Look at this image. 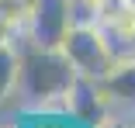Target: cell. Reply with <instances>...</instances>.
<instances>
[{
	"instance_id": "cell-1",
	"label": "cell",
	"mask_w": 135,
	"mask_h": 128,
	"mask_svg": "<svg viewBox=\"0 0 135 128\" xmlns=\"http://www.w3.org/2000/svg\"><path fill=\"white\" fill-rule=\"evenodd\" d=\"M17 48H21V73H17V97L28 100V104H62L73 80H76V66L69 62V56L62 48H45L35 45L28 38V31L14 35Z\"/></svg>"
},
{
	"instance_id": "cell-2",
	"label": "cell",
	"mask_w": 135,
	"mask_h": 128,
	"mask_svg": "<svg viewBox=\"0 0 135 128\" xmlns=\"http://www.w3.org/2000/svg\"><path fill=\"white\" fill-rule=\"evenodd\" d=\"M59 48L69 56V62L76 66V73L90 76V80H104V76L118 66L111 45H107V38H104V31L97 28V24H73Z\"/></svg>"
},
{
	"instance_id": "cell-3",
	"label": "cell",
	"mask_w": 135,
	"mask_h": 128,
	"mask_svg": "<svg viewBox=\"0 0 135 128\" xmlns=\"http://www.w3.org/2000/svg\"><path fill=\"white\" fill-rule=\"evenodd\" d=\"M73 28V14H69V0H35L31 17L24 24V31L35 45L45 48H59L62 38Z\"/></svg>"
},
{
	"instance_id": "cell-4",
	"label": "cell",
	"mask_w": 135,
	"mask_h": 128,
	"mask_svg": "<svg viewBox=\"0 0 135 128\" xmlns=\"http://www.w3.org/2000/svg\"><path fill=\"white\" fill-rule=\"evenodd\" d=\"M62 107L73 121L80 125H90V128H100L107 125V114H111V100H107L100 80H90V76H76L66 100H62Z\"/></svg>"
},
{
	"instance_id": "cell-5",
	"label": "cell",
	"mask_w": 135,
	"mask_h": 128,
	"mask_svg": "<svg viewBox=\"0 0 135 128\" xmlns=\"http://www.w3.org/2000/svg\"><path fill=\"white\" fill-rule=\"evenodd\" d=\"M97 28L104 31V38H107V45H111V52H114L118 62L135 59V7L132 4L111 0V7L97 21Z\"/></svg>"
},
{
	"instance_id": "cell-6",
	"label": "cell",
	"mask_w": 135,
	"mask_h": 128,
	"mask_svg": "<svg viewBox=\"0 0 135 128\" xmlns=\"http://www.w3.org/2000/svg\"><path fill=\"white\" fill-rule=\"evenodd\" d=\"M111 107H125V111H135V59H125L118 62L111 73L100 80Z\"/></svg>"
},
{
	"instance_id": "cell-7",
	"label": "cell",
	"mask_w": 135,
	"mask_h": 128,
	"mask_svg": "<svg viewBox=\"0 0 135 128\" xmlns=\"http://www.w3.org/2000/svg\"><path fill=\"white\" fill-rule=\"evenodd\" d=\"M17 73H21L17 42H0V104L17 93Z\"/></svg>"
},
{
	"instance_id": "cell-8",
	"label": "cell",
	"mask_w": 135,
	"mask_h": 128,
	"mask_svg": "<svg viewBox=\"0 0 135 128\" xmlns=\"http://www.w3.org/2000/svg\"><path fill=\"white\" fill-rule=\"evenodd\" d=\"M107 7H111V0H69L73 24H97Z\"/></svg>"
},
{
	"instance_id": "cell-9",
	"label": "cell",
	"mask_w": 135,
	"mask_h": 128,
	"mask_svg": "<svg viewBox=\"0 0 135 128\" xmlns=\"http://www.w3.org/2000/svg\"><path fill=\"white\" fill-rule=\"evenodd\" d=\"M21 28L7 17V14H0V42H14V35H17Z\"/></svg>"
},
{
	"instance_id": "cell-10",
	"label": "cell",
	"mask_w": 135,
	"mask_h": 128,
	"mask_svg": "<svg viewBox=\"0 0 135 128\" xmlns=\"http://www.w3.org/2000/svg\"><path fill=\"white\" fill-rule=\"evenodd\" d=\"M80 125V121H76ZM76 125H56V121H42V125H35V128H76Z\"/></svg>"
},
{
	"instance_id": "cell-11",
	"label": "cell",
	"mask_w": 135,
	"mask_h": 128,
	"mask_svg": "<svg viewBox=\"0 0 135 128\" xmlns=\"http://www.w3.org/2000/svg\"><path fill=\"white\" fill-rule=\"evenodd\" d=\"M0 128H17V125H11V121H0Z\"/></svg>"
},
{
	"instance_id": "cell-12",
	"label": "cell",
	"mask_w": 135,
	"mask_h": 128,
	"mask_svg": "<svg viewBox=\"0 0 135 128\" xmlns=\"http://www.w3.org/2000/svg\"><path fill=\"white\" fill-rule=\"evenodd\" d=\"M125 4H132V7H135V0H125Z\"/></svg>"
}]
</instances>
